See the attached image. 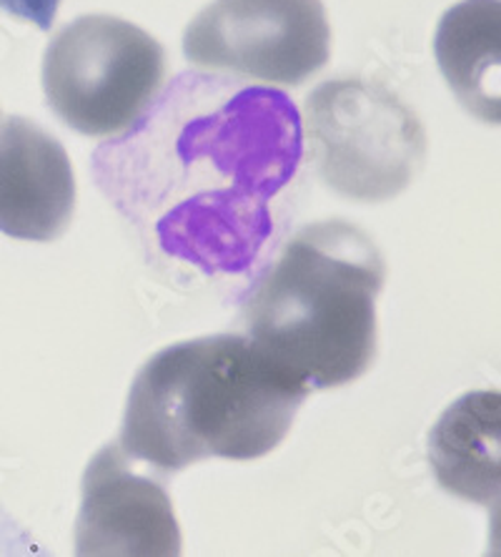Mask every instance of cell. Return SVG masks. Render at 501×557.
I'll return each instance as SVG.
<instances>
[{"instance_id": "9", "label": "cell", "mask_w": 501, "mask_h": 557, "mask_svg": "<svg viewBox=\"0 0 501 557\" xmlns=\"http://www.w3.org/2000/svg\"><path fill=\"white\" fill-rule=\"evenodd\" d=\"M429 460L447 493L497 510L501 493V397L469 392L429 432Z\"/></svg>"}, {"instance_id": "11", "label": "cell", "mask_w": 501, "mask_h": 557, "mask_svg": "<svg viewBox=\"0 0 501 557\" xmlns=\"http://www.w3.org/2000/svg\"><path fill=\"white\" fill-rule=\"evenodd\" d=\"M59 8L61 0H0V11L18 21L33 23L40 30H51Z\"/></svg>"}, {"instance_id": "10", "label": "cell", "mask_w": 501, "mask_h": 557, "mask_svg": "<svg viewBox=\"0 0 501 557\" xmlns=\"http://www.w3.org/2000/svg\"><path fill=\"white\" fill-rule=\"evenodd\" d=\"M434 53L447 84L466 111L484 124L501 121V5L499 0H462L441 15Z\"/></svg>"}, {"instance_id": "12", "label": "cell", "mask_w": 501, "mask_h": 557, "mask_svg": "<svg viewBox=\"0 0 501 557\" xmlns=\"http://www.w3.org/2000/svg\"><path fill=\"white\" fill-rule=\"evenodd\" d=\"M0 124H3V119H0Z\"/></svg>"}, {"instance_id": "2", "label": "cell", "mask_w": 501, "mask_h": 557, "mask_svg": "<svg viewBox=\"0 0 501 557\" xmlns=\"http://www.w3.org/2000/svg\"><path fill=\"white\" fill-rule=\"evenodd\" d=\"M309 395L246 334L178 342L130 384L121 447L161 474L209 457L259 460L286 440Z\"/></svg>"}, {"instance_id": "4", "label": "cell", "mask_w": 501, "mask_h": 557, "mask_svg": "<svg viewBox=\"0 0 501 557\" xmlns=\"http://www.w3.org/2000/svg\"><path fill=\"white\" fill-rule=\"evenodd\" d=\"M163 86V46L116 15H80L46 48V101L65 126L90 138L136 128Z\"/></svg>"}, {"instance_id": "1", "label": "cell", "mask_w": 501, "mask_h": 557, "mask_svg": "<svg viewBox=\"0 0 501 557\" xmlns=\"http://www.w3.org/2000/svg\"><path fill=\"white\" fill-rule=\"evenodd\" d=\"M138 124L96 153L105 196L166 257L203 274L246 272L274 228L271 203L301 163L293 103L186 73Z\"/></svg>"}, {"instance_id": "5", "label": "cell", "mask_w": 501, "mask_h": 557, "mask_svg": "<svg viewBox=\"0 0 501 557\" xmlns=\"http://www.w3.org/2000/svg\"><path fill=\"white\" fill-rule=\"evenodd\" d=\"M301 134L322 182L361 203L399 196L426 161L422 121L374 81L336 78L314 88Z\"/></svg>"}, {"instance_id": "7", "label": "cell", "mask_w": 501, "mask_h": 557, "mask_svg": "<svg viewBox=\"0 0 501 557\" xmlns=\"http://www.w3.org/2000/svg\"><path fill=\"white\" fill-rule=\"evenodd\" d=\"M180 528L166 487L136 470L121 445H105L88 462L76 520L80 557H178Z\"/></svg>"}, {"instance_id": "6", "label": "cell", "mask_w": 501, "mask_h": 557, "mask_svg": "<svg viewBox=\"0 0 501 557\" xmlns=\"http://www.w3.org/2000/svg\"><path fill=\"white\" fill-rule=\"evenodd\" d=\"M186 61L268 86L296 88L328 63L322 0H213L188 23Z\"/></svg>"}, {"instance_id": "3", "label": "cell", "mask_w": 501, "mask_h": 557, "mask_svg": "<svg viewBox=\"0 0 501 557\" xmlns=\"http://www.w3.org/2000/svg\"><path fill=\"white\" fill-rule=\"evenodd\" d=\"M386 264L349 221L296 232L246 301V337L314 389L356 382L376 357V297Z\"/></svg>"}, {"instance_id": "8", "label": "cell", "mask_w": 501, "mask_h": 557, "mask_svg": "<svg viewBox=\"0 0 501 557\" xmlns=\"http://www.w3.org/2000/svg\"><path fill=\"white\" fill-rule=\"evenodd\" d=\"M76 211V176L59 138L36 121L0 124V232L21 242H55Z\"/></svg>"}]
</instances>
